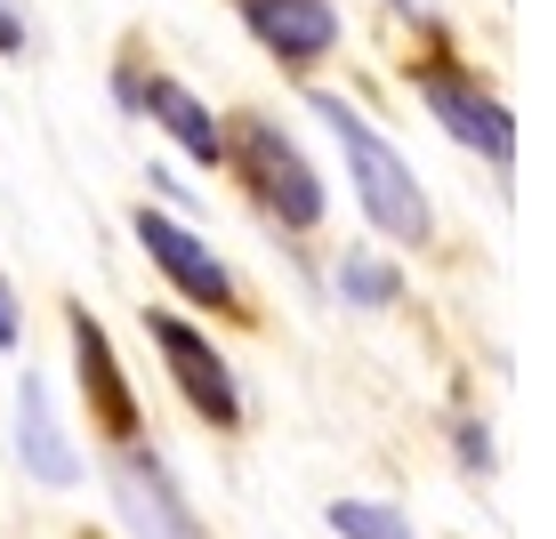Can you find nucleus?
Instances as JSON below:
<instances>
[{
  "instance_id": "7",
  "label": "nucleus",
  "mask_w": 556,
  "mask_h": 539,
  "mask_svg": "<svg viewBox=\"0 0 556 539\" xmlns=\"http://www.w3.org/2000/svg\"><path fill=\"white\" fill-rule=\"evenodd\" d=\"M65 322H73V371H81L89 411H98V427L113 435V451H129V442H138V395H129V378H122V362H113L105 331L89 322V306H73Z\"/></svg>"
},
{
  "instance_id": "11",
  "label": "nucleus",
  "mask_w": 556,
  "mask_h": 539,
  "mask_svg": "<svg viewBox=\"0 0 556 539\" xmlns=\"http://www.w3.org/2000/svg\"><path fill=\"white\" fill-rule=\"evenodd\" d=\"M331 531L339 539H412V524L395 508H371V499H331Z\"/></svg>"
},
{
  "instance_id": "2",
  "label": "nucleus",
  "mask_w": 556,
  "mask_h": 539,
  "mask_svg": "<svg viewBox=\"0 0 556 539\" xmlns=\"http://www.w3.org/2000/svg\"><path fill=\"white\" fill-rule=\"evenodd\" d=\"M226 153H235V169L251 178V194L275 209L282 226H315L323 218V178L306 169V153L282 138L275 121H242L235 138H226Z\"/></svg>"
},
{
  "instance_id": "6",
  "label": "nucleus",
  "mask_w": 556,
  "mask_h": 539,
  "mask_svg": "<svg viewBox=\"0 0 556 539\" xmlns=\"http://www.w3.org/2000/svg\"><path fill=\"white\" fill-rule=\"evenodd\" d=\"M138 242H146V258L162 266V274L178 282L194 306H235V274H226L218 249H210L202 234H186L178 218H162V209H138Z\"/></svg>"
},
{
  "instance_id": "1",
  "label": "nucleus",
  "mask_w": 556,
  "mask_h": 539,
  "mask_svg": "<svg viewBox=\"0 0 556 539\" xmlns=\"http://www.w3.org/2000/svg\"><path fill=\"white\" fill-rule=\"evenodd\" d=\"M315 113L331 121V138L339 153H348V178H355V202L371 209V226L388 242H428V194H419V178H412V162L395 153L388 138H379L371 121L348 105V98H315Z\"/></svg>"
},
{
  "instance_id": "13",
  "label": "nucleus",
  "mask_w": 556,
  "mask_h": 539,
  "mask_svg": "<svg viewBox=\"0 0 556 539\" xmlns=\"http://www.w3.org/2000/svg\"><path fill=\"white\" fill-rule=\"evenodd\" d=\"M459 459H468V467H492V442H484V427H476V419L459 427Z\"/></svg>"
},
{
  "instance_id": "12",
  "label": "nucleus",
  "mask_w": 556,
  "mask_h": 539,
  "mask_svg": "<svg viewBox=\"0 0 556 539\" xmlns=\"http://www.w3.org/2000/svg\"><path fill=\"white\" fill-rule=\"evenodd\" d=\"M339 291H348L355 306H395L404 282H395V266H379V258H348L339 266Z\"/></svg>"
},
{
  "instance_id": "8",
  "label": "nucleus",
  "mask_w": 556,
  "mask_h": 539,
  "mask_svg": "<svg viewBox=\"0 0 556 539\" xmlns=\"http://www.w3.org/2000/svg\"><path fill=\"white\" fill-rule=\"evenodd\" d=\"M242 25L258 33V49H275L282 65H315V56H331L339 41V16L331 0H235Z\"/></svg>"
},
{
  "instance_id": "14",
  "label": "nucleus",
  "mask_w": 556,
  "mask_h": 539,
  "mask_svg": "<svg viewBox=\"0 0 556 539\" xmlns=\"http://www.w3.org/2000/svg\"><path fill=\"white\" fill-rule=\"evenodd\" d=\"M0 56H25V25H16L9 0H0Z\"/></svg>"
},
{
  "instance_id": "4",
  "label": "nucleus",
  "mask_w": 556,
  "mask_h": 539,
  "mask_svg": "<svg viewBox=\"0 0 556 539\" xmlns=\"http://www.w3.org/2000/svg\"><path fill=\"white\" fill-rule=\"evenodd\" d=\"M146 331H153V346H162V362H169V378H178V395L194 402L210 427H235V419H242V387H235V371H226L218 346H210L194 322L153 315V306H146Z\"/></svg>"
},
{
  "instance_id": "10",
  "label": "nucleus",
  "mask_w": 556,
  "mask_h": 539,
  "mask_svg": "<svg viewBox=\"0 0 556 539\" xmlns=\"http://www.w3.org/2000/svg\"><path fill=\"white\" fill-rule=\"evenodd\" d=\"M122 89H129V98H138V105L153 113V121H162L169 138L186 145V153H194V162H226V129H218V113H210V105H202V98H194L186 81L153 73L146 89H138V81H122Z\"/></svg>"
},
{
  "instance_id": "3",
  "label": "nucleus",
  "mask_w": 556,
  "mask_h": 539,
  "mask_svg": "<svg viewBox=\"0 0 556 539\" xmlns=\"http://www.w3.org/2000/svg\"><path fill=\"white\" fill-rule=\"evenodd\" d=\"M412 89H419V105H428L459 145L484 153L492 169H508V162H516V121H508V105L492 98V89H476L468 73H452V65H419V73H412Z\"/></svg>"
},
{
  "instance_id": "9",
  "label": "nucleus",
  "mask_w": 556,
  "mask_h": 539,
  "mask_svg": "<svg viewBox=\"0 0 556 539\" xmlns=\"http://www.w3.org/2000/svg\"><path fill=\"white\" fill-rule=\"evenodd\" d=\"M16 459H25V475L49 484V491L81 484V459H73V442H65V427H56V411H49V387L33 371L16 378Z\"/></svg>"
},
{
  "instance_id": "15",
  "label": "nucleus",
  "mask_w": 556,
  "mask_h": 539,
  "mask_svg": "<svg viewBox=\"0 0 556 539\" xmlns=\"http://www.w3.org/2000/svg\"><path fill=\"white\" fill-rule=\"evenodd\" d=\"M0 346H16V291H9V274H0Z\"/></svg>"
},
{
  "instance_id": "5",
  "label": "nucleus",
  "mask_w": 556,
  "mask_h": 539,
  "mask_svg": "<svg viewBox=\"0 0 556 539\" xmlns=\"http://www.w3.org/2000/svg\"><path fill=\"white\" fill-rule=\"evenodd\" d=\"M113 499H122V515H129V531L138 539H202L194 531V515H186V499L178 484H169V467L153 451H113Z\"/></svg>"
}]
</instances>
